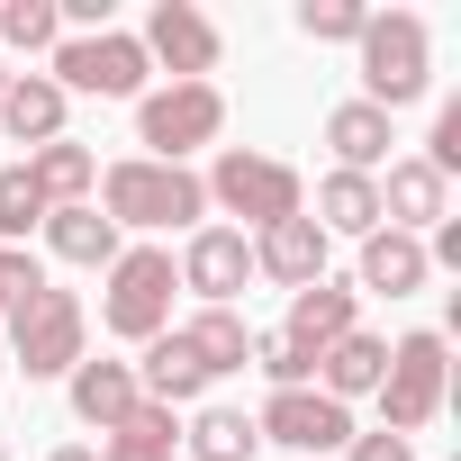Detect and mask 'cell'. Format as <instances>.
Wrapping results in <instances>:
<instances>
[{
    "instance_id": "6da1fadb",
    "label": "cell",
    "mask_w": 461,
    "mask_h": 461,
    "mask_svg": "<svg viewBox=\"0 0 461 461\" xmlns=\"http://www.w3.org/2000/svg\"><path fill=\"white\" fill-rule=\"evenodd\" d=\"M91 208L118 226V236H190V226H208V190H199V172L190 163H145V154H118V163H100V190H91Z\"/></svg>"
},
{
    "instance_id": "7a4b0ae2",
    "label": "cell",
    "mask_w": 461,
    "mask_h": 461,
    "mask_svg": "<svg viewBox=\"0 0 461 461\" xmlns=\"http://www.w3.org/2000/svg\"><path fill=\"white\" fill-rule=\"evenodd\" d=\"M353 64H362V100L398 118L434 91V28L416 10H371V28L353 37Z\"/></svg>"
},
{
    "instance_id": "3957f363",
    "label": "cell",
    "mask_w": 461,
    "mask_h": 461,
    "mask_svg": "<svg viewBox=\"0 0 461 461\" xmlns=\"http://www.w3.org/2000/svg\"><path fill=\"white\" fill-rule=\"evenodd\" d=\"M380 434H425L434 416H443V398H452V344L434 335V326H407L398 344H389V371H380Z\"/></svg>"
},
{
    "instance_id": "277c9868",
    "label": "cell",
    "mask_w": 461,
    "mask_h": 461,
    "mask_svg": "<svg viewBox=\"0 0 461 461\" xmlns=\"http://www.w3.org/2000/svg\"><path fill=\"white\" fill-rule=\"evenodd\" d=\"M199 190H208V208H217V217H245L254 236L308 208V181H299L281 154H254V145H217V163L199 172Z\"/></svg>"
},
{
    "instance_id": "5b68a950",
    "label": "cell",
    "mask_w": 461,
    "mask_h": 461,
    "mask_svg": "<svg viewBox=\"0 0 461 461\" xmlns=\"http://www.w3.org/2000/svg\"><path fill=\"white\" fill-rule=\"evenodd\" d=\"M172 290H181L172 245H118V263L100 272V326L118 344H154L172 326Z\"/></svg>"
},
{
    "instance_id": "8992f818",
    "label": "cell",
    "mask_w": 461,
    "mask_h": 461,
    "mask_svg": "<svg viewBox=\"0 0 461 461\" xmlns=\"http://www.w3.org/2000/svg\"><path fill=\"white\" fill-rule=\"evenodd\" d=\"M0 326H10V362H19V380H64V371L91 353V308H82L73 290H55V281L28 290Z\"/></svg>"
},
{
    "instance_id": "52a82bcc",
    "label": "cell",
    "mask_w": 461,
    "mask_h": 461,
    "mask_svg": "<svg viewBox=\"0 0 461 461\" xmlns=\"http://www.w3.org/2000/svg\"><path fill=\"white\" fill-rule=\"evenodd\" d=\"M145 46H136V28H91V37H64L55 55H46V82L64 91V100H145Z\"/></svg>"
},
{
    "instance_id": "ba28073f",
    "label": "cell",
    "mask_w": 461,
    "mask_h": 461,
    "mask_svg": "<svg viewBox=\"0 0 461 461\" xmlns=\"http://www.w3.org/2000/svg\"><path fill=\"white\" fill-rule=\"evenodd\" d=\"M217 136H226V91H217V82H163V91L136 100V145H145V163H190V154L217 145Z\"/></svg>"
},
{
    "instance_id": "9c48e42d",
    "label": "cell",
    "mask_w": 461,
    "mask_h": 461,
    "mask_svg": "<svg viewBox=\"0 0 461 461\" xmlns=\"http://www.w3.org/2000/svg\"><path fill=\"white\" fill-rule=\"evenodd\" d=\"M136 46H145V64H163L172 82H208L217 55H226V37H217V19L199 10V0H154L145 28H136Z\"/></svg>"
},
{
    "instance_id": "30bf717a",
    "label": "cell",
    "mask_w": 461,
    "mask_h": 461,
    "mask_svg": "<svg viewBox=\"0 0 461 461\" xmlns=\"http://www.w3.org/2000/svg\"><path fill=\"white\" fill-rule=\"evenodd\" d=\"M172 272H181V290L199 308H236L245 281H254V245H245V226H190L181 254H172Z\"/></svg>"
},
{
    "instance_id": "8fae6325",
    "label": "cell",
    "mask_w": 461,
    "mask_h": 461,
    "mask_svg": "<svg viewBox=\"0 0 461 461\" xmlns=\"http://www.w3.org/2000/svg\"><path fill=\"white\" fill-rule=\"evenodd\" d=\"M254 434L281 443V452H344L353 443V407H335L326 389H272L263 416H254Z\"/></svg>"
},
{
    "instance_id": "7c38bea8",
    "label": "cell",
    "mask_w": 461,
    "mask_h": 461,
    "mask_svg": "<svg viewBox=\"0 0 461 461\" xmlns=\"http://www.w3.org/2000/svg\"><path fill=\"white\" fill-rule=\"evenodd\" d=\"M245 245H254V281H272V290H308V281H326V263H335V245L317 236L308 208L281 217V226H263V236H245Z\"/></svg>"
},
{
    "instance_id": "4fadbf2b",
    "label": "cell",
    "mask_w": 461,
    "mask_h": 461,
    "mask_svg": "<svg viewBox=\"0 0 461 461\" xmlns=\"http://www.w3.org/2000/svg\"><path fill=\"white\" fill-rule=\"evenodd\" d=\"M443 217H452V181L425 154H389V172H380V226L425 236V226H443Z\"/></svg>"
},
{
    "instance_id": "5bb4252c",
    "label": "cell",
    "mask_w": 461,
    "mask_h": 461,
    "mask_svg": "<svg viewBox=\"0 0 461 461\" xmlns=\"http://www.w3.org/2000/svg\"><path fill=\"white\" fill-rule=\"evenodd\" d=\"M64 398H73V416L91 425V434H109V425H127L136 407H145V389H136V362H118V353H82L73 371H64Z\"/></svg>"
},
{
    "instance_id": "9a60e30c",
    "label": "cell",
    "mask_w": 461,
    "mask_h": 461,
    "mask_svg": "<svg viewBox=\"0 0 461 461\" xmlns=\"http://www.w3.org/2000/svg\"><path fill=\"white\" fill-rule=\"evenodd\" d=\"M425 281H434L425 236H398V226H371V236H362V254H353V290H371V299H416Z\"/></svg>"
},
{
    "instance_id": "2e32d148",
    "label": "cell",
    "mask_w": 461,
    "mask_h": 461,
    "mask_svg": "<svg viewBox=\"0 0 461 461\" xmlns=\"http://www.w3.org/2000/svg\"><path fill=\"white\" fill-rule=\"evenodd\" d=\"M362 326V290L353 281H308V290H290V317H281V335L299 344V353H326V344H344Z\"/></svg>"
},
{
    "instance_id": "e0dca14e",
    "label": "cell",
    "mask_w": 461,
    "mask_h": 461,
    "mask_svg": "<svg viewBox=\"0 0 461 461\" xmlns=\"http://www.w3.org/2000/svg\"><path fill=\"white\" fill-rule=\"evenodd\" d=\"M136 389H145L154 407H172V416H181V407H199L217 380L199 371V353L181 344V326H163L154 344H136Z\"/></svg>"
},
{
    "instance_id": "ac0fdd59",
    "label": "cell",
    "mask_w": 461,
    "mask_h": 461,
    "mask_svg": "<svg viewBox=\"0 0 461 461\" xmlns=\"http://www.w3.org/2000/svg\"><path fill=\"white\" fill-rule=\"evenodd\" d=\"M64 118H73V100L46 82V73H10V91H0V136H10V145H55L64 136Z\"/></svg>"
},
{
    "instance_id": "d6986e66",
    "label": "cell",
    "mask_w": 461,
    "mask_h": 461,
    "mask_svg": "<svg viewBox=\"0 0 461 461\" xmlns=\"http://www.w3.org/2000/svg\"><path fill=\"white\" fill-rule=\"evenodd\" d=\"M37 236H46V254H55V263H73V272H109V263H118V245H127L91 199H82V208H46Z\"/></svg>"
},
{
    "instance_id": "ffe728a7",
    "label": "cell",
    "mask_w": 461,
    "mask_h": 461,
    "mask_svg": "<svg viewBox=\"0 0 461 461\" xmlns=\"http://www.w3.org/2000/svg\"><path fill=\"white\" fill-rule=\"evenodd\" d=\"M389 118L371 109V100H335L326 109V154H335V172H389Z\"/></svg>"
},
{
    "instance_id": "44dd1931",
    "label": "cell",
    "mask_w": 461,
    "mask_h": 461,
    "mask_svg": "<svg viewBox=\"0 0 461 461\" xmlns=\"http://www.w3.org/2000/svg\"><path fill=\"white\" fill-rule=\"evenodd\" d=\"M380 371H389V335H371V326H353L344 344H326V353H317V389H326L335 407L371 398V389H380Z\"/></svg>"
},
{
    "instance_id": "7402d4cb",
    "label": "cell",
    "mask_w": 461,
    "mask_h": 461,
    "mask_svg": "<svg viewBox=\"0 0 461 461\" xmlns=\"http://www.w3.org/2000/svg\"><path fill=\"white\" fill-rule=\"evenodd\" d=\"M308 217H317V236H326V245H335V236H353V245H362L371 226H380V172H326Z\"/></svg>"
},
{
    "instance_id": "603a6c76",
    "label": "cell",
    "mask_w": 461,
    "mask_h": 461,
    "mask_svg": "<svg viewBox=\"0 0 461 461\" xmlns=\"http://www.w3.org/2000/svg\"><path fill=\"white\" fill-rule=\"evenodd\" d=\"M28 181H37V199H46V208H82V199L100 190V154H91V145H73V136H55V145H37V154H28Z\"/></svg>"
},
{
    "instance_id": "cb8c5ba5",
    "label": "cell",
    "mask_w": 461,
    "mask_h": 461,
    "mask_svg": "<svg viewBox=\"0 0 461 461\" xmlns=\"http://www.w3.org/2000/svg\"><path fill=\"white\" fill-rule=\"evenodd\" d=\"M181 452H190V461H254V452H263V434H254V416H245V407L199 398V407H190V425H181Z\"/></svg>"
},
{
    "instance_id": "d4e9b609",
    "label": "cell",
    "mask_w": 461,
    "mask_h": 461,
    "mask_svg": "<svg viewBox=\"0 0 461 461\" xmlns=\"http://www.w3.org/2000/svg\"><path fill=\"white\" fill-rule=\"evenodd\" d=\"M181 344L199 353L208 380H226V371H245V362H254V326H245V308H199V317L181 326Z\"/></svg>"
},
{
    "instance_id": "484cf974",
    "label": "cell",
    "mask_w": 461,
    "mask_h": 461,
    "mask_svg": "<svg viewBox=\"0 0 461 461\" xmlns=\"http://www.w3.org/2000/svg\"><path fill=\"white\" fill-rule=\"evenodd\" d=\"M100 461H181V416L145 398L127 425H109V434H100Z\"/></svg>"
},
{
    "instance_id": "4316f807",
    "label": "cell",
    "mask_w": 461,
    "mask_h": 461,
    "mask_svg": "<svg viewBox=\"0 0 461 461\" xmlns=\"http://www.w3.org/2000/svg\"><path fill=\"white\" fill-rule=\"evenodd\" d=\"M55 46H64L55 0H0V64L10 55H55Z\"/></svg>"
},
{
    "instance_id": "83f0119b",
    "label": "cell",
    "mask_w": 461,
    "mask_h": 461,
    "mask_svg": "<svg viewBox=\"0 0 461 461\" xmlns=\"http://www.w3.org/2000/svg\"><path fill=\"white\" fill-rule=\"evenodd\" d=\"M290 28H299L308 46H353V37L371 28V10H362V0H299Z\"/></svg>"
},
{
    "instance_id": "f1b7e54d",
    "label": "cell",
    "mask_w": 461,
    "mask_h": 461,
    "mask_svg": "<svg viewBox=\"0 0 461 461\" xmlns=\"http://www.w3.org/2000/svg\"><path fill=\"white\" fill-rule=\"evenodd\" d=\"M37 226H46V199H37L28 163H0V245H28Z\"/></svg>"
},
{
    "instance_id": "f546056e",
    "label": "cell",
    "mask_w": 461,
    "mask_h": 461,
    "mask_svg": "<svg viewBox=\"0 0 461 461\" xmlns=\"http://www.w3.org/2000/svg\"><path fill=\"white\" fill-rule=\"evenodd\" d=\"M254 371L272 389H317V353H299L281 326H254Z\"/></svg>"
},
{
    "instance_id": "4dcf8cb0",
    "label": "cell",
    "mask_w": 461,
    "mask_h": 461,
    "mask_svg": "<svg viewBox=\"0 0 461 461\" xmlns=\"http://www.w3.org/2000/svg\"><path fill=\"white\" fill-rule=\"evenodd\" d=\"M28 290H46V263H37L28 245H0V317H10Z\"/></svg>"
},
{
    "instance_id": "1f68e13d",
    "label": "cell",
    "mask_w": 461,
    "mask_h": 461,
    "mask_svg": "<svg viewBox=\"0 0 461 461\" xmlns=\"http://www.w3.org/2000/svg\"><path fill=\"white\" fill-rule=\"evenodd\" d=\"M344 461H416V443H407V434H353Z\"/></svg>"
},
{
    "instance_id": "d6a6232c",
    "label": "cell",
    "mask_w": 461,
    "mask_h": 461,
    "mask_svg": "<svg viewBox=\"0 0 461 461\" xmlns=\"http://www.w3.org/2000/svg\"><path fill=\"white\" fill-rule=\"evenodd\" d=\"M46 461H100V452H91V443H55Z\"/></svg>"
},
{
    "instance_id": "836d02e7",
    "label": "cell",
    "mask_w": 461,
    "mask_h": 461,
    "mask_svg": "<svg viewBox=\"0 0 461 461\" xmlns=\"http://www.w3.org/2000/svg\"><path fill=\"white\" fill-rule=\"evenodd\" d=\"M0 91H10V64H0Z\"/></svg>"
},
{
    "instance_id": "e575fe53",
    "label": "cell",
    "mask_w": 461,
    "mask_h": 461,
    "mask_svg": "<svg viewBox=\"0 0 461 461\" xmlns=\"http://www.w3.org/2000/svg\"><path fill=\"white\" fill-rule=\"evenodd\" d=\"M0 461H10V434H0Z\"/></svg>"
}]
</instances>
